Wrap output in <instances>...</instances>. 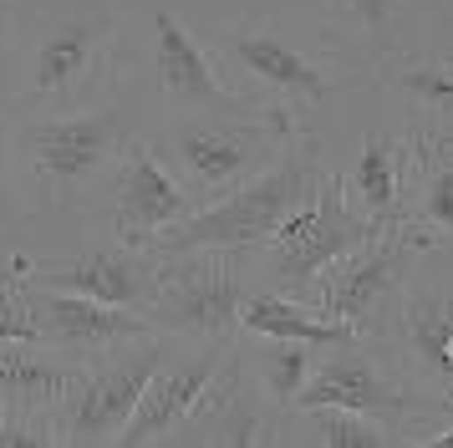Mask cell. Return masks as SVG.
<instances>
[{
	"label": "cell",
	"mask_w": 453,
	"mask_h": 448,
	"mask_svg": "<svg viewBox=\"0 0 453 448\" xmlns=\"http://www.w3.org/2000/svg\"><path fill=\"white\" fill-rule=\"evenodd\" d=\"M326 174L321 163V138L301 127L290 148L270 163L265 174H255L250 183L229 189L219 199H209L204 209H194L184 224H173L168 235L148 244L158 260L173 255H194V250H225L240 260H260V250L270 244V235L290 220V209L311 194V183Z\"/></svg>",
	"instance_id": "1"
},
{
	"label": "cell",
	"mask_w": 453,
	"mask_h": 448,
	"mask_svg": "<svg viewBox=\"0 0 453 448\" xmlns=\"http://www.w3.org/2000/svg\"><path fill=\"white\" fill-rule=\"evenodd\" d=\"M306 122L286 112V107H204L199 118L173 122L158 143V153L179 163L188 194L199 199H219L229 189L250 183L255 174H265L270 163L290 148V138Z\"/></svg>",
	"instance_id": "2"
},
{
	"label": "cell",
	"mask_w": 453,
	"mask_h": 448,
	"mask_svg": "<svg viewBox=\"0 0 453 448\" xmlns=\"http://www.w3.org/2000/svg\"><path fill=\"white\" fill-rule=\"evenodd\" d=\"M382 224H372V214L357 209V199L347 194V179L342 174H321L311 183V194L296 209L290 220L270 235V244L260 250V265H265V290H280L290 301L316 305L321 296V281L326 270L342 255H351L357 244H367Z\"/></svg>",
	"instance_id": "3"
},
{
	"label": "cell",
	"mask_w": 453,
	"mask_h": 448,
	"mask_svg": "<svg viewBox=\"0 0 453 448\" xmlns=\"http://www.w3.org/2000/svg\"><path fill=\"white\" fill-rule=\"evenodd\" d=\"M133 112L123 102H103V107H66V112H46L21 127V153L31 179L42 183V199L51 209L77 204L103 179L112 163H123L127 143H133Z\"/></svg>",
	"instance_id": "4"
},
{
	"label": "cell",
	"mask_w": 453,
	"mask_h": 448,
	"mask_svg": "<svg viewBox=\"0 0 453 448\" xmlns=\"http://www.w3.org/2000/svg\"><path fill=\"white\" fill-rule=\"evenodd\" d=\"M225 57L245 72L260 92H265L275 107H286V112H316V107H326L336 102L342 92L351 87H362L367 77V66L362 61L342 57L336 46H296L286 41L270 20L260 16H245L234 20L225 31Z\"/></svg>",
	"instance_id": "5"
},
{
	"label": "cell",
	"mask_w": 453,
	"mask_h": 448,
	"mask_svg": "<svg viewBox=\"0 0 453 448\" xmlns=\"http://www.w3.org/2000/svg\"><path fill=\"white\" fill-rule=\"evenodd\" d=\"M428 250H438V240L423 224H412V220L382 224L367 244H357L351 255H342L326 270L316 311H326L336 321L357 326L362 336H372L377 326L388 321V311L397 305L403 285L412 281V270L428 260Z\"/></svg>",
	"instance_id": "6"
},
{
	"label": "cell",
	"mask_w": 453,
	"mask_h": 448,
	"mask_svg": "<svg viewBox=\"0 0 453 448\" xmlns=\"http://www.w3.org/2000/svg\"><path fill=\"white\" fill-rule=\"evenodd\" d=\"M250 285L245 260L225 250H194L164 260L158 275V301L148 305V321L164 336L179 342H214V336H240Z\"/></svg>",
	"instance_id": "7"
},
{
	"label": "cell",
	"mask_w": 453,
	"mask_h": 448,
	"mask_svg": "<svg viewBox=\"0 0 453 448\" xmlns=\"http://www.w3.org/2000/svg\"><path fill=\"white\" fill-rule=\"evenodd\" d=\"M168 362V336L148 331L138 342H123L103 351L97 367L66 387L57 403V444H118L127 418L138 413V398L148 392L153 372Z\"/></svg>",
	"instance_id": "8"
},
{
	"label": "cell",
	"mask_w": 453,
	"mask_h": 448,
	"mask_svg": "<svg viewBox=\"0 0 453 448\" xmlns=\"http://www.w3.org/2000/svg\"><path fill=\"white\" fill-rule=\"evenodd\" d=\"M367 342L408 377V387L433 413L453 407V290L423 285L412 270V281L403 285L388 321Z\"/></svg>",
	"instance_id": "9"
},
{
	"label": "cell",
	"mask_w": 453,
	"mask_h": 448,
	"mask_svg": "<svg viewBox=\"0 0 453 448\" xmlns=\"http://www.w3.org/2000/svg\"><path fill=\"white\" fill-rule=\"evenodd\" d=\"M118 26L103 11H82V16L57 20L42 41L31 46L21 77V102L31 107H82V97L103 92L107 81H118Z\"/></svg>",
	"instance_id": "10"
},
{
	"label": "cell",
	"mask_w": 453,
	"mask_h": 448,
	"mask_svg": "<svg viewBox=\"0 0 453 448\" xmlns=\"http://www.w3.org/2000/svg\"><path fill=\"white\" fill-rule=\"evenodd\" d=\"M296 407H351V413H367L377 423H388L403 444L418 438V418H428L433 407L408 387V377L362 336L347 346H321L311 382L301 387Z\"/></svg>",
	"instance_id": "11"
},
{
	"label": "cell",
	"mask_w": 453,
	"mask_h": 448,
	"mask_svg": "<svg viewBox=\"0 0 453 448\" xmlns=\"http://www.w3.org/2000/svg\"><path fill=\"white\" fill-rule=\"evenodd\" d=\"M16 275L26 285H51V290H77L92 301L107 305H127L143 311L158 301V275L164 260L148 244H127V240H107V244H82L62 260H31V255H11Z\"/></svg>",
	"instance_id": "12"
},
{
	"label": "cell",
	"mask_w": 453,
	"mask_h": 448,
	"mask_svg": "<svg viewBox=\"0 0 453 448\" xmlns=\"http://www.w3.org/2000/svg\"><path fill=\"white\" fill-rule=\"evenodd\" d=\"M280 413H286V407L270 403V392L255 382V372H250V362H245V346H234L225 372H219L214 387L199 398V407L173 428L168 444H229V448L275 444V438H280V428H275Z\"/></svg>",
	"instance_id": "13"
},
{
	"label": "cell",
	"mask_w": 453,
	"mask_h": 448,
	"mask_svg": "<svg viewBox=\"0 0 453 448\" xmlns=\"http://www.w3.org/2000/svg\"><path fill=\"white\" fill-rule=\"evenodd\" d=\"M234 346H240V336L188 342V351L179 357V362H164L158 372H153L148 392L138 398V413L127 418V428H123V438H118V444H127V448L168 444V438H173V428L199 407V398H204L209 387H214V377L225 372V362H229V351H234Z\"/></svg>",
	"instance_id": "14"
},
{
	"label": "cell",
	"mask_w": 453,
	"mask_h": 448,
	"mask_svg": "<svg viewBox=\"0 0 453 448\" xmlns=\"http://www.w3.org/2000/svg\"><path fill=\"white\" fill-rule=\"evenodd\" d=\"M118 199H112V235L127 244H153L173 224H184L199 204L184 179H173L158 158V148L133 133L123 163H118Z\"/></svg>",
	"instance_id": "15"
},
{
	"label": "cell",
	"mask_w": 453,
	"mask_h": 448,
	"mask_svg": "<svg viewBox=\"0 0 453 448\" xmlns=\"http://www.w3.org/2000/svg\"><path fill=\"white\" fill-rule=\"evenodd\" d=\"M31 296V316H36V342L72 351V357H103L112 346L138 342L153 331L143 311L127 305H107L77 290H51V285H26Z\"/></svg>",
	"instance_id": "16"
},
{
	"label": "cell",
	"mask_w": 453,
	"mask_h": 448,
	"mask_svg": "<svg viewBox=\"0 0 453 448\" xmlns=\"http://www.w3.org/2000/svg\"><path fill=\"white\" fill-rule=\"evenodd\" d=\"M372 81H382L408 107L412 133H453V46H412L372 61Z\"/></svg>",
	"instance_id": "17"
},
{
	"label": "cell",
	"mask_w": 453,
	"mask_h": 448,
	"mask_svg": "<svg viewBox=\"0 0 453 448\" xmlns=\"http://www.w3.org/2000/svg\"><path fill=\"white\" fill-rule=\"evenodd\" d=\"M153 72H158V92L179 107H245V97L219 77V66L209 57V46L173 11L153 16Z\"/></svg>",
	"instance_id": "18"
},
{
	"label": "cell",
	"mask_w": 453,
	"mask_h": 448,
	"mask_svg": "<svg viewBox=\"0 0 453 448\" xmlns=\"http://www.w3.org/2000/svg\"><path fill=\"white\" fill-rule=\"evenodd\" d=\"M412 168H418V143H412V127H403V133H372L342 179H347L357 209L372 214V224H392L408 220Z\"/></svg>",
	"instance_id": "19"
},
{
	"label": "cell",
	"mask_w": 453,
	"mask_h": 448,
	"mask_svg": "<svg viewBox=\"0 0 453 448\" xmlns=\"http://www.w3.org/2000/svg\"><path fill=\"white\" fill-rule=\"evenodd\" d=\"M403 26H408V0H326L321 41L336 46L342 57L362 61L372 77V61H382L408 41Z\"/></svg>",
	"instance_id": "20"
},
{
	"label": "cell",
	"mask_w": 453,
	"mask_h": 448,
	"mask_svg": "<svg viewBox=\"0 0 453 448\" xmlns=\"http://www.w3.org/2000/svg\"><path fill=\"white\" fill-rule=\"evenodd\" d=\"M245 336H290V342H316V346H347L362 342V331L347 321H336L326 311H316L306 301H290L280 290H255L240 316Z\"/></svg>",
	"instance_id": "21"
},
{
	"label": "cell",
	"mask_w": 453,
	"mask_h": 448,
	"mask_svg": "<svg viewBox=\"0 0 453 448\" xmlns=\"http://www.w3.org/2000/svg\"><path fill=\"white\" fill-rule=\"evenodd\" d=\"M72 382H77V372L62 357L36 351V342H0V403L5 407H51L57 413Z\"/></svg>",
	"instance_id": "22"
},
{
	"label": "cell",
	"mask_w": 453,
	"mask_h": 448,
	"mask_svg": "<svg viewBox=\"0 0 453 448\" xmlns=\"http://www.w3.org/2000/svg\"><path fill=\"white\" fill-rule=\"evenodd\" d=\"M412 143H418V168L408 189V220L423 224L443 250L453 244V148H443L433 133H412Z\"/></svg>",
	"instance_id": "23"
},
{
	"label": "cell",
	"mask_w": 453,
	"mask_h": 448,
	"mask_svg": "<svg viewBox=\"0 0 453 448\" xmlns=\"http://www.w3.org/2000/svg\"><path fill=\"white\" fill-rule=\"evenodd\" d=\"M316 357H321L316 342H290V336H255V351H245L255 382L265 387L270 403H280V407H296L301 387H306L311 372H316Z\"/></svg>",
	"instance_id": "24"
},
{
	"label": "cell",
	"mask_w": 453,
	"mask_h": 448,
	"mask_svg": "<svg viewBox=\"0 0 453 448\" xmlns=\"http://www.w3.org/2000/svg\"><path fill=\"white\" fill-rule=\"evenodd\" d=\"M301 413V438L321 448H392L403 444L388 423H377L367 413H351V407H290Z\"/></svg>",
	"instance_id": "25"
},
{
	"label": "cell",
	"mask_w": 453,
	"mask_h": 448,
	"mask_svg": "<svg viewBox=\"0 0 453 448\" xmlns=\"http://www.w3.org/2000/svg\"><path fill=\"white\" fill-rule=\"evenodd\" d=\"M0 342H36L31 296H26V281L16 275L11 255L0 260Z\"/></svg>",
	"instance_id": "26"
},
{
	"label": "cell",
	"mask_w": 453,
	"mask_h": 448,
	"mask_svg": "<svg viewBox=\"0 0 453 448\" xmlns=\"http://www.w3.org/2000/svg\"><path fill=\"white\" fill-rule=\"evenodd\" d=\"M5 163H11V102L0 97V199H5Z\"/></svg>",
	"instance_id": "27"
},
{
	"label": "cell",
	"mask_w": 453,
	"mask_h": 448,
	"mask_svg": "<svg viewBox=\"0 0 453 448\" xmlns=\"http://www.w3.org/2000/svg\"><path fill=\"white\" fill-rule=\"evenodd\" d=\"M418 444L423 448H453V428H443V433H423Z\"/></svg>",
	"instance_id": "28"
},
{
	"label": "cell",
	"mask_w": 453,
	"mask_h": 448,
	"mask_svg": "<svg viewBox=\"0 0 453 448\" xmlns=\"http://www.w3.org/2000/svg\"><path fill=\"white\" fill-rule=\"evenodd\" d=\"M438 20H443V26L453 31V0H438Z\"/></svg>",
	"instance_id": "29"
},
{
	"label": "cell",
	"mask_w": 453,
	"mask_h": 448,
	"mask_svg": "<svg viewBox=\"0 0 453 448\" xmlns=\"http://www.w3.org/2000/svg\"><path fill=\"white\" fill-rule=\"evenodd\" d=\"M0 51H5V0H0Z\"/></svg>",
	"instance_id": "30"
},
{
	"label": "cell",
	"mask_w": 453,
	"mask_h": 448,
	"mask_svg": "<svg viewBox=\"0 0 453 448\" xmlns=\"http://www.w3.org/2000/svg\"><path fill=\"white\" fill-rule=\"evenodd\" d=\"M438 143H443V148H453V133H438Z\"/></svg>",
	"instance_id": "31"
},
{
	"label": "cell",
	"mask_w": 453,
	"mask_h": 448,
	"mask_svg": "<svg viewBox=\"0 0 453 448\" xmlns=\"http://www.w3.org/2000/svg\"><path fill=\"white\" fill-rule=\"evenodd\" d=\"M0 418H5V403H0Z\"/></svg>",
	"instance_id": "32"
}]
</instances>
